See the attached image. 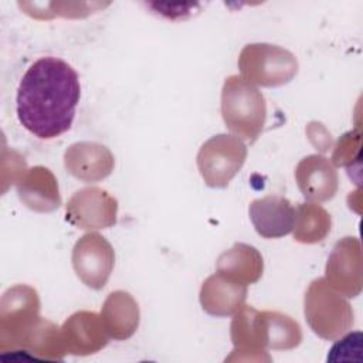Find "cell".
<instances>
[{
	"instance_id": "cell-1",
	"label": "cell",
	"mask_w": 363,
	"mask_h": 363,
	"mask_svg": "<svg viewBox=\"0 0 363 363\" xmlns=\"http://www.w3.org/2000/svg\"><path fill=\"white\" fill-rule=\"evenodd\" d=\"M79 96V77L67 61L38 58L18 84L17 118L38 139L58 138L72 126Z\"/></svg>"
},
{
	"instance_id": "cell-2",
	"label": "cell",
	"mask_w": 363,
	"mask_h": 363,
	"mask_svg": "<svg viewBox=\"0 0 363 363\" xmlns=\"http://www.w3.org/2000/svg\"><path fill=\"white\" fill-rule=\"evenodd\" d=\"M221 116L237 138L254 143L267 121L265 98L241 75H230L221 89Z\"/></svg>"
},
{
	"instance_id": "cell-3",
	"label": "cell",
	"mask_w": 363,
	"mask_h": 363,
	"mask_svg": "<svg viewBox=\"0 0 363 363\" xmlns=\"http://www.w3.org/2000/svg\"><path fill=\"white\" fill-rule=\"evenodd\" d=\"M305 319L315 335L336 340L354 323V313L347 298L333 289L325 278L313 279L303 296Z\"/></svg>"
},
{
	"instance_id": "cell-4",
	"label": "cell",
	"mask_w": 363,
	"mask_h": 363,
	"mask_svg": "<svg viewBox=\"0 0 363 363\" xmlns=\"http://www.w3.org/2000/svg\"><path fill=\"white\" fill-rule=\"evenodd\" d=\"M40 319L37 291L24 284L9 288L0 301V350H20Z\"/></svg>"
},
{
	"instance_id": "cell-5",
	"label": "cell",
	"mask_w": 363,
	"mask_h": 363,
	"mask_svg": "<svg viewBox=\"0 0 363 363\" xmlns=\"http://www.w3.org/2000/svg\"><path fill=\"white\" fill-rule=\"evenodd\" d=\"M298 67V60L289 50L268 43L247 44L238 55L241 77L252 85L267 88L292 81Z\"/></svg>"
},
{
	"instance_id": "cell-6",
	"label": "cell",
	"mask_w": 363,
	"mask_h": 363,
	"mask_svg": "<svg viewBox=\"0 0 363 363\" xmlns=\"http://www.w3.org/2000/svg\"><path fill=\"white\" fill-rule=\"evenodd\" d=\"M247 159V146L235 135L218 133L207 139L197 152V169L204 183L224 189L241 170Z\"/></svg>"
},
{
	"instance_id": "cell-7",
	"label": "cell",
	"mask_w": 363,
	"mask_h": 363,
	"mask_svg": "<svg viewBox=\"0 0 363 363\" xmlns=\"http://www.w3.org/2000/svg\"><path fill=\"white\" fill-rule=\"evenodd\" d=\"M71 262L79 281L85 286L99 291L113 271L115 251L104 235L89 231L75 242Z\"/></svg>"
},
{
	"instance_id": "cell-8",
	"label": "cell",
	"mask_w": 363,
	"mask_h": 363,
	"mask_svg": "<svg viewBox=\"0 0 363 363\" xmlns=\"http://www.w3.org/2000/svg\"><path fill=\"white\" fill-rule=\"evenodd\" d=\"M118 200L101 187L77 190L65 204V220L81 230H104L116 224Z\"/></svg>"
},
{
	"instance_id": "cell-9",
	"label": "cell",
	"mask_w": 363,
	"mask_h": 363,
	"mask_svg": "<svg viewBox=\"0 0 363 363\" xmlns=\"http://www.w3.org/2000/svg\"><path fill=\"white\" fill-rule=\"evenodd\" d=\"M362 245L356 237L340 238L325 267L326 282L346 298H356L363 286Z\"/></svg>"
},
{
	"instance_id": "cell-10",
	"label": "cell",
	"mask_w": 363,
	"mask_h": 363,
	"mask_svg": "<svg viewBox=\"0 0 363 363\" xmlns=\"http://www.w3.org/2000/svg\"><path fill=\"white\" fill-rule=\"evenodd\" d=\"M61 337L67 353L74 356L94 354L111 339L101 315L89 311L72 313L61 326Z\"/></svg>"
},
{
	"instance_id": "cell-11",
	"label": "cell",
	"mask_w": 363,
	"mask_h": 363,
	"mask_svg": "<svg viewBox=\"0 0 363 363\" xmlns=\"http://www.w3.org/2000/svg\"><path fill=\"white\" fill-rule=\"evenodd\" d=\"M67 172L84 183H98L106 179L115 166L112 152L98 142L72 143L64 153Z\"/></svg>"
},
{
	"instance_id": "cell-12",
	"label": "cell",
	"mask_w": 363,
	"mask_h": 363,
	"mask_svg": "<svg viewBox=\"0 0 363 363\" xmlns=\"http://www.w3.org/2000/svg\"><path fill=\"white\" fill-rule=\"evenodd\" d=\"M295 180L302 196L311 203L330 200L339 187V174L323 155H309L295 167Z\"/></svg>"
},
{
	"instance_id": "cell-13",
	"label": "cell",
	"mask_w": 363,
	"mask_h": 363,
	"mask_svg": "<svg viewBox=\"0 0 363 363\" xmlns=\"http://www.w3.org/2000/svg\"><path fill=\"white\" fill-rule=\"evenodd\" d=\"M20 201L37 213H51L61 206L58 180L44 166L27 169L16 182Z\"/></svg>"
},
{
	"instance_id": "cell-14",
	"label": "cell",
	"mask_w": 363,
	"mask_h": 363,
	"mask_svg": "<svg viewBox=\"0 0 363 363\" xmlns=\"http://www.w3.org/2000/svg\"><path fill=\"white\" fill-rule=\"evenodd\" d=\"M250 218L255 231L262 238H281L294 228L295 208L282 196L268 194L251 201Z\"/></svg>"
},
{
	"instance_id": "cell-15",
	"label": "cell",
	"mask_w": 363,
	"mask_h": 363,
	"mask_svg": "<svg viewBox=\"0 0 363 363\" xmlns=\"http://www.w3.org/2000/svg\"><path fill=\"white\" fill-rule=\"evenodd\" d=\"M199 298L203 311L208 315L216 318L233 316L245 302L247 285L216 272L203 282Z\"/></svg>"
},
{
	"instance_id": "cell-16",
	"label": "cell",
	"mask_w": 363,
	"mask_h": 363,
	"mask_svg": "<svg viewBox=\"0 0 363 363\" xmlns=\"http://www.w3.org/2000/svg\"><path fill=\"white\" fill-rule=\"evenodd\" d=\"M101 319L111 339L126 340L138 330L140 320L139 305L135 298L125 291L111 292L102 308Z\"/></svg>"
},
{
	"instance_id": "cell-17",
	"label": "cell",
	"mask_w": 363,
	"mask_h": 363,
	"mask_svg": "<svg viewBox=\"0 0 363 363\" xmlns=\"http://www.w3.org/2000/svg\"><path fill=\"white\" fill-rule=\"evenodd\" d=\"M216 269L225 278L248 286L261 279L264 259L255 247L245 242H235L231 248L220 254Z\"/></svg>"
},
{
	"instance_id": "cell-18",
	"label": "cell",
	"mask_w": 363,
	"mask_h": 363,
	"mask_svg": "<svg viewBox=\"0 0 363 363\" xmlns=\"http://www.w3.org/2000/svg\"><path fill=\"white\" fill-rule=\"evenodd\" d=\"M258 337L264 350H291L302 342L299 323L277 311H258Z\"/></svg>"
},
{
	"instance_id": "cell-19",
	"label": "cell",
	"mask_w": 363,
	"mask_h": 363,
	"mask_svg": "<svg viewBox=\"0 0 363 363\" xmlns=\"http://www.w3.org/2000/svg\"><path fill=\"white\" fill-rule=\"evenodd\" d=\"M332 227L330 214L318 203H301L295 208L294 238L302 244H316L326 238Z\"/></svg>"
},
{
	"instance_id": "cell-20",
	"label": "cell",
	"mask_w": 363,
	"mask_h": 363,
	"mask_svg": "<svg viewBox=\"0 0 363 363\" xmlns=\"http://www.w3.org/2000/svg\"><path fill=\"white\" fill-rule=\"evenodd\" d=\"M360 157V132L359 130H349L340 136L337 140L333 155L332 163L333 166H347L352 167L354 160Z\"/></svg>"
},
{
	"instance_id": "cell-21",
	"label": "cell",
	"mask_w": 363,
	"mask_h": 363,
	"mask_svg": "<svg viewBox=\"0 0 363 363\" xmlns=\"http://www.w3.org/2000/svg\"><path fill=\"white\" fill-rule=\"evenodd\" d=\"M360 352H362V333L352 332L340 336V339L332 346L328 354V362L360 360Z\"/></svg>"
}]
</instances>
